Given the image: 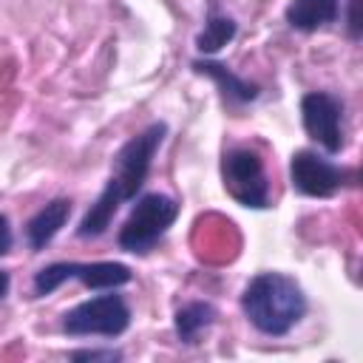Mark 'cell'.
Wrapping results in <instances>:
<instances>
[{
  "label": "cell",
  "mask_w": 363,
  "mask_h": 363,
  "mask_svg": "<svg viewBox=\"0 0 363 363\" xmlns=\"http://www.w3.org/2000/svg\"><path fill=\"white\" fill-rule=\"evenodd\" d=\"M74 360H119V352H74Z\"/></svg>",
  "instance_id": "cell-14"
},
{
  "label": "cell",
  "mask_w": 363,
  "mask_h": 363,
  "mask_svg": "<svg viewBox=\"0 0 363 363\" xmlns=\"http://www.w3.org/2000/svg\"><path fill=\"white\" fill-rule=\"evenodd\" d=\"M11 250V227H9V218L0 216V255Z\"/></svg>",
  "instance_id": "cell-15"
},
{
  "label": "cell",
  "mask_w": 363,
  "mask_h": 363,
  "mask_svg": "<svg viewBox=\"0 0 363 363\" xmlns=\"http://www.w3.org/2000/svg\"><path fill=\"white\" fill-rule=\"evenodd\" d=\"M176 216H179V204L170 196L162 193L142 196L130 210L125 227L119 230V247L128 252H147L176 221Z\"/></svg>",
  "instance_id": "cell-3"
},
{
  "label": "cell",
  "mask_w": 363,
  "mask_h": 363,
  "mask_svg": "<svg viewBox=\"0 0 363 363\" xmlns=\"http://www.w3.org/2000/svg\"><path fill=\"white\" fill-rule=\"evenodd\" d=\"M224 190L244 207H267L269 184L264 173V162L250 147H235L221 159Z\"/></svg>",
  "instance_id": "cell-4"
},
{
  "label": "cell",
  "mask_w": 363,
  "mask_h": 363,
  "mask_svg": "<svg viewBox=\"0 0 363 363\" xmlns=\"http://www.w3.org/2000/svg\"><path fill=\"white\" fill-rule=\"evenodd\" d=\"M213 320H216V309L204 301H196V303H187L176 312V332L184 343H193L199 337V332L207 329Z\"/></svg>",
  "instance_id": "cell-11"
},
{
  "label": "cell",
  "mask_w": 363,
  "mask_h": 363,
  "mask_svg": "<svg viewBox=\"0 0 363 363\" xmlns=\"http://www.w3.org/2000/svg\"><path fill=\"white\" fill-rule=\"evenodd\" d=\"M6 292H9V272H0V301L6 298Z\"/></svg>",
  "instance_id": "cell-17"
},
{
  "label": "cell",
  "mask_w": 363,
  "mask_h": 363,
  "mask_svg": "<svg viewBox=\"0 0 363 363\" xmlns=\"http://www.w3.org/2000/svg\"><path fill=\"white\" fill-rule=\"evenodd\" d=\"M349 28H352V34L357 37V28H360V26H357V0L349 3Z\"/></svg>",
  "instance_id": "cell-16"
},
{
  "label": "cell",
  "mask_w": 363,
  "mask_h": 363,
  "mask_svg": "<svg viewBox=\"0 0 363 363\" xmlns=\"http://www.w3.org/2000/svg\"><path fill=\"white\" fill-rule=\"evenodd\" d=\"M340 0H292L286 6V23L301 31H315L337 20Z\"/></svg>",
  "instance_id": "cell-10"
},
{
  "label": "cell",
  "mask_w": 363,
  "mask_h": 363,
  "mask_svg": "<svg viewBox=\"0 0 363 363\" xmlns=\"http://www.w3.org/2000/svg\"><path fill=\"white\" fill-rule=\"evenodd\" d=\"M193 68L199 71V74H207V77H213L218 85H221V91L224 94H230L233 99H241V102H247V99H255V85H247L244 79H238V77H233L224 65H218V62H193Z\"/></svg>",
  "instance_id": "cell-12"
},
{
  "label": "cell",
  "mask_w": 363,
  "mask_h": 363,
  "mask_svg": "<svg viewBox=\"0 0 363 363\" xmlns=\"http://www.w3.org/2000/svg\"><path fill=\"white\" fill-rule=\"evenodd\" d=\"M241 309L258 332L286 335L303 318L306 298L289 275L261 272L247 284V289L241 295Z\"/></svg>",
  "instance_id": "cell-2"
},
{
  "label": "cell",
  "mask_w": 363,
  "mask_h": 363,
  "mask_svg": "<svg viewBox=\"0 0 363 363\" xmlns=\"http://www.w3.org/2000/svg\"><path fill=\"white\" fill-rule=\"evenodd\" d=\"M82 281L88 289H113L130 281V269L125 264L116 261H94V264H74V261H62V264H51L45 269L37 272L34 278V292L37 295H48L54 292L62 281Z\"/></svg>",
  "instance_id": "cell-6"
},
{
  "label": "cell",
  "mask_w": 363,
  "mask_h": 363,
  "mask_svg": "<svg viewBox=\"0 0 363 363\" xmlns=\"http://www.w3.org/2000/svg\"><path fill=\"white\" fill-rule=\"evenodd\" d=\"M301 116L306 133L329 153L343 147V102L326 91H312L301 99Z\"/></svg>",
  "instance_id": "cell-7"
},
{
  "label": "cell",
  "mask_w": 363,
  "mask_h": 363,
  "mask_svg": "<svg viewBox=\"0 0 363 363\" xmlns=\"http://www.w3.org/2000/svg\"><path fill=\"white\" fill-rule=\"evenodd\" d=\"M68 216H71V201H68V199H54L51 204H45V207L28 221V227H26L28 244H31L34 250H43V247L60 233V227L68 221Z\"/></svg>",
  "instance_id": "cell-9"
},
{
  "label": "cell",
  "mask_w": 363,
  "mask_h": 363,
  "mask_svg": "<svg viewBox=\"0 0 363 363\" xmlns=\"http://www.w3.org/2000/svg\"><path fill=\"white\" fill-rule=\"evenodd\" d=\"M164 130L167 128L162 122H156V125H150L147 130H142L139 136H133L130 142H125L119 147V153L113 156V173H111L108 184H105V190L99 193V199L91 204V210L79 221V230L77 233L82 238L102 235L108 230L113 213L119 210V204L128 201V199H133L139 193V187L147 179L153 153H156V147L164 139Z\"/></svg>",
  "instance_id": "cell-1"
},
{
  "label": "cell",
  "mask_w": 363,
  "mask_h": 363,
  "mask_svg": "<svg viewBox=\"0 0 363 363\" xmlns=\"http://www.w3.org/2000/svg\"><path fill=\"white\" fill-rule=\"evenodd\" d=\"M128 323H130V309L119 295H99L91 301H82L62 318V329L68 335L116 337L128 329Z\"/></svg>",
  "instance_id": "cell-5"
},
{
  "label": "cell",
  "mask_w": 363,
  "mask_h": 363,
  "mask_svg": "<svg viewBox=\"0 0 363 363\" xmlns=\"http://www.w3.org/2000/svg\"><path fill=\"white\" fill-rule=\"evenodd\" d=\"M233 37H235V23H233L230 17L213 11V14L207 17V23H204V31L196 37V45H199V51L213 54V51H218L221 45H227Z\"/></svg>",
  "instance_id": "cell-13"
},
{
  "label": "cell",
  "mask_w": 363,
  "mask_h": 363,
  "mask_svg": "<svg viewBox=\"0 0 363 363\" xmlns=\"http://www.w3.org/2000/svg\"><path fill=\"white\" fill-rule=\"evenodd\" d=\"M289 179H292V187L298 193L326 199V196L340 190L346 173L337 164L326 162L323 156H318L312 150H298L289 162Z\"/></svg>",
  "instance_id": "cell-8"
}]
</instances>
